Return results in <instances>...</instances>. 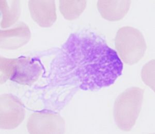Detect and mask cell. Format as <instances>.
Instances as JSON below:
<instances>
[{
	"label": "cell",
	"mask_w": 155,
	"mask_h": 134,
	"mask_svg": "<svg viewBox=\"0 0 155 134\" xmlns=\"http://www.w3.org/2000/svg\"><path fill=\"white\" fill-rule=\"evenodd\" d=\"M57 79L78 83L83 90H98L113 85L123 64L116 52L95 34H71L52 62Z\"/></svg>",
	"instance_id": "1"
},
{
	"label": "cell",
	"mask_w": 155,
	"mask_h": 134,
	"mask_svg": "<svg viewBox=\"0 0 155 134\" xmlns=\"http://www.w3.org/2000/svg\"><path fill=\"white\" fill-rule=\"evenodd\" d=\"M144 91L132 87L122 92L115 102L113 115L117 127L129 132L134 126L142 108Z\"/></svg>",
	"instance_id": "2"
},
{
	"label": "cell",
	"mask_w": 155,
	"mask_h": 134,
	"mask_svg": "<svg viewBox=\"0 0 155 134\" xmlns=\"http://www.w3.org/2000/svg\"><path fill=\"white\" fill-rule=\"evenodd\" d=\"M1 84L11 80L21 85H30L38 79L42 67L37 60L21 56L9 59L1 57Z\"/></svg>",
	"instance_id": "3"
},
{
	"label": "cell",
	"mask_w": 155,
	"mask_h": 134,
	"mask_svg": "<svg viewBox=\"0 0 155 134\" xmlns=\"http://www.w3.org/2000/svg\"><path fill=\"white\" fill-rule=\"evenodd\" d=\"M115 48L120 59L125 64H137L144 55L147 46L143 34L130 27L120 28L115 39Z\"/></svg>",
	"instance_id": "4"
},
{
	"label": "cell",
	"mask_w": 155,
	"mask_h": 134,
	"mask_svg": "<svg viewBox=\"0 0 155 134\" xmlns=\"http://www.w3.org/2000/svg\"><path fill=\"white\" fill-rule=\"evenodd\" d=\"M27 129L30 134H63L65 132V123L57 113L44 110L31 115Z\"/></svg>",
	"instance_id": "5"
},
{
	"label": "cell",
	"mask_w": 155,
	"mask_h": 134,
	"mask_svg": "<svg viewBox=\"0 0 155 134\" xmlns=\"http://www.w3.org/2000/svg\"><path fill=\"white\" fill-rule=\"evenodd\" d=\"M25 117V107L19 99L9 94L1 96V129H15L22 123Z\"/></svg>",
	"instance_id": "6"
},
{
	"label": "cell",
	"mask_w": 155,
	"mask_h": 134,
	"mask_svg": "<svg viewBox=\"0 0 155 134\" xmlns=\"http://www.w3.org/2000/svg\"><path fill=\"white\" fill-rule=\"evenodd\" d=\"M28 7L32 19L41 27H51L57 20L54 1H30Z\"/></svg>",
	"instance_id": "7"
},
{
	"label": "cell",
	"mask_w": 155,
	"mask_h": 134,
	"mask_svg": "<svg viewBox=\"0 0 155 134\" xmlns=\"http://www.w3.org/2000/svg\"><path fill=\"white\" fill-rule=\"evenodd\" d=\"M1 48L15 49L27 44L31 38V32L28 26L22 22L7 30H1Z\"/></svg>",
	"instance_id": "8"
},
{
	"label": "cell",
	"mask_w": 155,
	"mask_h": 134,
	"mask_svg": "<svg viewBox=\"0 0 155 134\" xmlns=\"http://www.w3.org/2000/svg\"><path fill=\"white\" fill-rule=\"evenodd\" d=\"M131 3L130 1H99L97 7L102 18L110 21H117L127 14Z\"/></svg>",
	"instance_id": "9"
},
{
	"label": "cell",
	"mask_w": 155,
	"mask_h": 134,
	"mask_svg": "<svg viewBox=\"0 0 155 134\" xmlns=\"http://www.w3.org/2000/svg\"><path fill=\"white\" fill-rule=\"evenodd\" d=\"M1 27L6 28L14 24L20 14V2L1 1Z\"/></svg>",
	"instance_id": "10"
},
{
	"label": "cell",
	"mask_w": 155,
	"mask_h": 134,
	"mask_svg": "<svg viewBox=\"0 0 155 134\" xmlns=\"http://www.w3.org/2000/svg\"><path fill=\"white\" fill-rule=\"evenodd\" d=\"M87 3L85 1H60V12L66 19H76L84 11Z\"/></svg>",
	"instance_id": "11"
},
{
	"label": "cell",
	"mask_w": 155,
	"mask_h": 134,
	"mask_svg": "<svg viewBox=\"0 0 155 134\" xmlns=\"http://www.w3.org/2000/svg\"><path fill=\"white\" fill-rule=\"evenodd\" d=\"M142 78L146 85L155 91V60H151L143 67Z\"/></svg>",
	"instance_id": "12"
}]
</instances>
